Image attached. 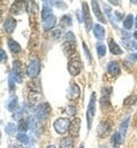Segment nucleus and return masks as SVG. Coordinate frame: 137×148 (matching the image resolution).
<instances>
[{
  "label": "nucleus",
  "mask_w": 137,
  "mask_h": 148,
  "mask_svg": "<svg viewBox=\"0 0 137 148\" xmlns=\"http://www.w3.org/2000/svg\"><path fill=\"white\" fill-rule=\"evenodd\" d=\"M95 110H96V94L92 93V96L88 103V109H87V128H92V122L95 115Z\"/></svg>",
  "instance_id": "1"
},
{
  "label": "nucleus",
  "mask_w": 137,
  "mask_h": 148,
  "mask_svg": "<svg viewBox=\"0 0 137 148\" xmlns=\"http://www.w3.org/2000/svg\"><path fill=\"white\" fill-rule=\"evenodd\" d=\"M69 125H70V121L67 118H59L58 120L54 121L53 127L57 134L59 135H63L69 130Z\"/></svg>",
  "instance_id": "2"
},
{
  "label": "nucleus",
  "mask_w": 137,
  "mask_h": 148,
  "mask_svg": "<svg viewBox=\"0 0 137 148\" xmlns=\"http://www.w3.org/2000/svg\"><path fill=\"white\" fill-rule=\"evenodd\" d=\"M82 70V63L78 58H72L68 62V71L72 76H77Z\"/></svg>",
  "instance_id": "3"
},
{
  "label": "nucleus",
  "mask_w": 137,
  "mask_h": 148,
  "mask_svg": "<svg viewBox=\"0 0 137 148\" xmlns=\"http://www.w3.org/2000/svg\"><path fill=\"white\" fill-rule=\"evenodd\" d=\"M39 71H40V60L37 58H35V59H33L32 61L30 62V64H28V67L26 69V74H27L28 77L34 78V77L37 76Z\"/></svg>",
  "instance_id": "4"
},
{
  "label": "nucleus",
  "mask_w": 137,
  "mask_h": 148,
  "mask_svg": "<svg viewBox=\"0 0 137 148\" xmlns=\"http://www.w3.org/2000/svg\"><path fill=\"white\" fill-rule=\"evenodd\" d=\"M24 73V68L21 61H15L12 63V75L15 76V80L17 83H22V77Z\"/></svg>",
  "instance_id": "5"
},
{
  "label": "nucleus",
  "mask_w": 137,
  "mask_h": 148,
  "mask_svg": "<svg viewBox=\"0 0 137 148\" xmlns=\"http://www.w3.org/2000/svg\"><path fill=\"white\" fill-rule=\"evenodd\" d=\"M50 105L49 103H43L41 105H39L36 109V116L40 121H43L50 113Z\"/></svg>",
  "instance_id": "6"
},
{
  "label": "nucleus",
  "mask_w": 137,
  "mask_h": 148,
  "mask_svg": "<svg viewBox=\"0 0 137 148\" xmlns=\"http://www.w3.org/2000/svg\"><path fill=\"white\" fill-rule=\"evenodd\" d=\"M110 130H111V123H110V121L103 120V121L99 124V127H98V135H99L101 138H104V137H107L109 135Z\"/></svg>",
  "instance_id": "7"
},
{
  "label": "nucleus",
  "mask_w": 137,
  "mask_h": 148,
  "mask_svg": "<svg viewBox=\"0 0 137 148\" xmlns=\"http://www.w3.org/2000/svg\"><path fill=\"white\" fill-rule=\"evenodd\" d=\"M81 123H82V121L78 118H75L74 120L72 121V123L69 125V134H70V136H78V132H79V129H81Z\"/></svg>",
  "instance_id": "8"
},
{
  "label": "nucleus",
  "mask_w": 137,
  "mask_h": 148,
  "mask_svg": "<svg viewBox=\"0 0 137 148\" xmlns=\"http://www.w3.org/2000/svg\"><path fill=\"white\" fill-rule=\"evenodd\" d=\"M83 18L85 22V26H86V31H89L91 26H92V19H91V15H89V10H88V6L86 2H83Z\"/></svg>",
  "instance_id": "9"
},
{
  "label": "nucleus",
  "mask_w": 137,
  "mask_h": 148,
  "mask_svg": "<svg viewBox=\"0 0 137 148\" xmlns=\"http://www.w3.org/2000/svg\"><path fill=\"white\" fill-rule=\"evenodd\" d=\"M81 95V89L76 84H70V87L68 89V97L72 99H77Z\"/></svg>",
  "instance_id": "10"
},
{
  "label": "nucleus",
  "mask_w": 137,
  "mask_h": 148,
  "mask_svg": "<svg viewBox=\"0 0 137 148\" xmlns=\"http://www.w3.org/2000/svg\"><path fill=\"white\" fill-rule=\"evenodd\" d=\"M91 5H92V9H93V12L95 14V16H96V18L99 19L101 23H105V19H104V17H103V15H102V12H101V9H100V6H99V2L98 1H92L91 2Z\"/></svg>",
  "instance_id": "11"
},
{
  "label": "nucleus",
  "mask_w": 137,
  "mask_h": 148,
  "mask_svg": "<svg viewBox=\"0 0 137 148\" xmlns=\"http://www.w3.org/2000/svg\"><path fill=\"white\" fill-rule=\"evenodd\" d=\"M26 5H27V2H24V1H16V2L12 3L10 12L12 14H19V12H22L24 9H26Z\"/></svg>",
  "instance_id": "12"
},
{
  "label": "nucleus",
  "mask_w": 137,
  "mask_h": 148,
  "mask_svg": "<svg viewBox=\"0 0 137 148\" xmlns=\"http://www.w3.org/2000/svg\"><path fill=\"white\" fill-rule=\"evenodd\" d=\"M62 50H63V53L66 56H70L73 54L76 50V45H75V42H69V41H66L62 45Z\"/></svg>",
  "instance_id": "13"
},
{
  "label": "nucleus",
  "mask_w": 137,
  "mask_h": 148,
  "mask_svg": "<svg viewBox=\"0 0 137 148\" xmlns=\"http://www.w3.org/2000/svg\"><path fill=\"white\" fill-rule=\"evenodd\" d=\"M16 28V21L12 18V17H8L5 22V29L8 34H12V32L15 31Z\"/></svg>",
  "instance_id": "14"
},
{
  "label": "nucleus",
  "mask_w": 137,
  "mask_h": 148,
  "mask_svg": "<svg viewBox=\"0 0 137 148\" xmlns=\"http://www.w3.org/2000/svg\"><path fill=\"white\" fill-rule=\"evenodd\" d=\"M109 49H110L112 54H116V56H120V54H123V50H121V48H120V47H119L112 38L109 40Z\"/></svg>",
  "instance_id": "15"
},
{
  "label": "nucleus",
  "mask_w": 137,
  "mask_h": 148,
  "mask_svg": "<svg viewBox=\"0 0 137 148\" xmlns=\"http://www.w3.org/2000/svg\"><path fill=\"white\" fill-rule=\"evenodd\" d=\"M93 33H94V35H95V37H96L98 40L102 41L103 37H104V34H105V31H104L103 26L96 24V25H94V27H93Z\"/></svg>",
  "instance_id": "16"
},
{
  "label": "nucleus",
  "mask_w": 137,
  "mask_h": 148,
  "mask_svg": "<svg viewBox=\"0 0 137 148\" xmlns=\"http://www.w3.org/2000/svg\"><path fill=\"white\" fill-rule=\"evenodd\" d=\"M54 25H56V17L53 15H51L47 19L43 21V28H44V31H49L51 28H53Z\"/></svg>",
  "instance_id": "17"
},
{
  "label": "nucleus",
  "mask_w": 137,
  "mask_h": 148,
  "mask_svg": "<svg viewBox=\"0 0 137 148\" xmlns=\"http://www.w3.org/2000/svg\"><path fill=\"white\" fill-rule=\"evenodd\" d=\"M51 2L49 1H45L44 2V7H43V10H42V19L44 21V19H47L49 16L52 15V8H51V6H49Z\"/></svg>",
  "instance_id": "18"
},
{
  "label": "nucleus",
  "mask_w": 137,
  "mask_h": 148,
  "mask_svg": "<svg viewBox=\"0 0 137 148\" xmlns=\"http://www.w3.org/2000/svg\"><path fill=\"white\" fill-rule=\"evenodd\" d=\"M108 70H109V73L112 76H117V75H119V73H120V66L117 62H110V64L108 67Z\"/></svg>",
  "instance_id": "19"
},
{
  "label": "nucleus",
  "mask_w": 137,
  "mask_h": 148,
  "mask_svg": "<svg viewBox=\"0 0 137 148\" xmlns=\"http://www.w3.org/2000/svg\"><path fill=\"white\" fill-rule=\"evenodd\" d=\"M8 47H9V49L12 51V53H18V52H21V45L17 43V42H15L14 40H8Z\"/></svg>",
  "instance_id": "20"
},
{
  "label": "nucleus",
  "mask_w": 137,
  "mask_h": 148,
  "mask_svg": "<svg viewBox=\"0 0 137 148\" xmlns=\"http://www.w3.org/2000/svg\"><path fill=\"white\" fill-rule=\"evenodd\" d=\"M123 143V139H121V136L119 132H116L113 134V136L111 137V145L114 148H118V146Z\"/></svg>",
  "instance_id": "21"
},
{
  "label": "nucleus",
  "mask_w": 137,
  "mask_h": 148,
  "mask_svg": "<svg viewBox=\"0 0 137 148\" xmlns=\"http://www.w3.org/2000/svg\"><path fill=\"white\" fill-rule=\"evenodd\" d=\"M60 148H74V141L70 137L63 138L60 141Z\"/></svg>",
  "instance_id": "22"
},
{
  "label": "nucleus",
  "mask_w": 137,
  "mask_h": 148,
  "mask_svg": "<svg viewBox=\"0 0 137 148\" xmlns=\"http://www.w3.org/2000/svg\"><path fill=\"white\" fill-rule=\"evenodd\" d=\"M128 122H129V118H127L126 120L123 121V123L120 125V130H119V134L121 136V139L124 141L125 137H126V131H127V127H128Z\"/></svg>",
  "instance_id": "23"
},
{
  "label": "nucleus",
  "mask_w": 137,
  "mask_h": 148,
  "mask_svg": "<svg viewBox=\"0 0 137 148\" xmlns=\"http://www.w3.org/2000/svg\"><path fill=\"white\" fill-rule=\"evenodd\" d=\"M17 102H18V99H17V96L12 95V97L9 99L8 105H7V109H8L9 111H14V110L17 108Z\"/></svg>",
  "instance_id": "24"
},
{
  "label": "nucleus",
  "mask_w": 137,
  "mask_h": 148,
  "mask_svg": "<svg viewBox=\"0 0 137 148\" xmlns=\"http://www.w3.org/2000/svg\"><path fill=\"white\" fill-rule=\"evenodd\" d=\"M133 24H134V17L133 15H128L124 19V27L126 29H130L133 27Z\"/></svg>",
  "instance_id": "25"
},
{
  "label": "nucleus",
  "mask_w": 137,
  "mask_h": 148,
  "mask_svg": "<svg viewBox=\"0 0 137 148\" xmlns=\"http://www.w3.org/2000/svg\"><path fill=\"white\" fill-rule=\"evenodd\" d=\"M17 130H18V128L16 127L15 123H8L6 125V132H7V135H9V136H14Z\"/></svg>",
  "instance_id": "26"
},
{
  "label": "nucleus",
  "mask_w": 137,
  "mask_h": 148,
  "mask_svg": "<svg viewBox=\"0 0 137 148\" xmlns=\"http://www.w3.org/2000/svg\"><path fill=\"white\" fill-rule=\"evenodd\" d=\"M40 97H41V96H40V93H36L35 90H32V92H30V94H28V101H30L32 104H35Z\"/></svg>",
  "instance_id": "27"
},
{
  "label": "nucleus",
  "mask_w": 137,
  "mask_h": 148,
  "mask_svg": "<svg viewBox=\"0 0 137 148\" xmlns=\"http://www.w3.org/2000/svg\"><path fill=\"white\" fill-rule=\"evenodd\" d=\"M60 25H61V27H63V28L70 26V25H72V17H70L69 15L62 16L61 21H60Z\"/></svg>",
  "instance_id": "28"
},
{
  "label": "nucleus",
  "mask_w": 137,
  "mask_h": 148,
  "mask_svg": "<svg viewBox=\"0 0 137 148\" xmlns=\"http://www.w3.org/2000/svg\"><path fill=\"white\" fill-rule=\"evenodd\" d=\"M96 51H98V56H99V57H103V56H105V53H107V48H105L104 44L100 43V44L96 45Z\"/></svg>",
  "instance_id": "29"
},
{
  "label": "nucleus",
  "mask_w": 137,
  "mask_h": 148,
  "mask_svg": "<svg viewBox=\"0 0 137 148\" xmlns=\"http://www.w3.org/2000/svg\"><path fill=\"white\" fill-rule=\"evenodd\" d=\"M27 129H28V124H27V122H26L25 120H21L19 123H18V131H21V132L23 134V132H25Z\"/></svg>",
  "instance_id": "30"
},
{
  "label": "nucleus",
  "mask_w": 137,
  "mask_h": 148,
  "mask_svg": "<svg viewBox=\"0 0 137 148\" xmlns=\"http://www.w3.org/2000/svg\"><path fill=\"white\" fill-rule=\"evenodd\" d=\"M17 139H18L21 143L26 144V145L28 144V140H30V139H28V137L26 136V134H18V135H17Z\"/></svg>",
  "instance_id": "31"
},
{
  "label": "nucleus",
  "mask_w": 137,
  "mask_h": 148,
  "mask_svg": "<svg viewBox=\"0 0 137 148\" xmlns=\"http://www.w3.org/2000/svg\"><path fill=\"white\" fill-rule=\"evenodd\" d=\"M136 101H137V96L131 95V96H129L127 99H125V105L130 106V105H133V104H134V102H136Z\"/></svg>",
  "instance_id": "32"
},
{
  "label": "nucleus",
  "mask_w": 137,
  "mask_h": 148,
  "mask_svg": "<svg viewBox=\"0 0 137 148\" xmlns=\"http://www.w3.org/2000/svg\"><path fill=\"white\" fill-rule=\"evenodd\" d=\"M66 38H67V41H69V42H75V41H76V38H75V35L73 34V32H67Z\"/></svg>",
  "instance_id": "33"
},
{
  "label": "nucleus",
  "mask_w": 137,
  "mask_h": 148,
  "mask_svg": "<svg viewBox=\"0 0 137 148\" xmlns=\"http://www.w3.org/2000/svg\"><path fill=\"white\" fill-rule=\"evenodd\" d=\"M12 74H10V77H9V87H10V90H14L15 88V84H14V80H12Z\"/></svg>",
  "instance_id": "34"
},
{
  "label": "nucleus",
  "mask_w": 137,
  "mask_h": 148,
  "mask_svg": "<svg viewBox=\"0 0 137 148\" xmlns=\"http://www.w3.org/2000/svg\"><path fill=\"white\" fill-rule=\"evenodd\" d=\"M128 59H129V61H131V62L137 61V53H134V54H130Z\"/></svg>",
  "instance_id": "35"
},
{
  "label": "nucleus",
  "mask_w": 137,
  "mask_h": 148,
  "mask_svg": "<svg viewBox=\"0 0 137 148\" xmlns=\"http://www.w3.org/2000/svg\"><path fill=\"white\" fill-rule=\"evenodd\" d=\"M0 54H1V61H6V59H7V56H6V52L3 51V50H1V52H0Z\"/></svg>",
  "instance_id": "36"
},
{
  "label": "nucleus",
  "mask_w": 137,
  "mask_h": 148,
  "mask_svg": "<svg viewBox=\"0 0 137 148\" xmlns=\"http://www.w3.org/2000/svg\"><path fill=\"white\" fill-rule=\"evenodd\" d=\"M83 47H84V50H85V53H86V56H87V58H88V60L91 61V54L88 53V50H87V48H86V44H85V43H83Z\"/></svg>",
  "instance_id": "37"
},
{
  "label": "nucleus",
  "mask_w": 137,
  "mask_h": 148,
  "mask_svg": "<svg viewBox=\"0 0 137 148\" xmlns=\"http://www.w3.org/2000/svg\"><path fill=\"white\" fill-rule=\"evenodd\" d=\"M67 111L69 112L70 114H75V109L72 108V106H68V108H67Z\"/></svg>",
  "instance_id": "38"
},
{
  "label": "nucleus",
  "mask_w": 137,
  "mask_h": 148,
  "mask_svg": "<svg viewBox=\"0 0 137 148\" xmlns=\"http://www.w3.org/2000/svg\"><path fill=\"white\" fill-rule=\"evenodd\" d=\"M47 148H56V147H54L53 145H49V146H48V147H47Z\"/></svg>",
  "instance_id": "39"
},
{
  "label": "nucleus",
  "mask_w": 137,
  "mask_h": 148,
  "mask_svg": "<svg viewBox=\"0 0 137 148\" xmlns=\"http://www.w3.org/2000/svg\"><path fill=\"white\" fill-rule=\"evenodd\" d=\"M134 37H135V38H137V31L134 33Z\"/></svg>",
  "instance_id": "40"
},
{
  "label": "nucleus",
  "mask_w": 137,
  "mask_h": 148,
  "mask_svg": "<svg viewBox=\"0 0 137 148\" xmlns=\"http://www.w3.org/2000/svg\"><path fill=\"white\" fill-rule=\"evenodd\" d=\"M135 26L137 27V16H136V19H135Z\"/></svg>",
  "instance_id": "41"
},
{
  "label": "nucleus",
  "mask_w": 137,
  "mask_h": 148,
  "mask_svg": "<svg viewBox=\"0 0 137 148\" xmlns=\"http://www.w3.org/2000/svg\"><path fill=\"white\" fill-rule=\"evenodd\" d=\"M79 148H84V145H81V147Z\"/></svg>",
  "instance_id": "42"
},
{
  "label": "nucleus",
  "mask_w": 137,
  "mask_h": 148,
  "mask_svg": "<svg viewBox=\"0 0 137 148\" xmlns=\"http://www.w3.org/2000/svg\"><path fill=\"white\" fill-rule=\"evenodd\" d=\"M9 148H17V147H15V146H10Z\"/></svg>",
  "instance_id": "43"
}]
</instances>
